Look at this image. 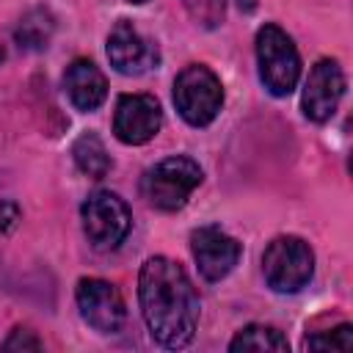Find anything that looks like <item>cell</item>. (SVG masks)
<instances>
[{"instance_id":"6da1fadb","label":"cell","mask_w":353,"mask_h":353,"mask_svg":"<svg viewBox=\"0 0 353 353\" xmlns=\"http://www.w3.org/2000/svg\"><path fill=\"white\" fill-rule=\"evenodd\" d=\"M138 298L154 342L171 350L190 345L199 325V295L179 262L149 256L138 276Z\"/></svg>"},{"instance_id":"7a4b0ae2","label":"cell","mask_w":353,"mask_h":353,"mask_svg":"<svg viewBox=\"0 0 353 353\" xmlns=\"http://www.w3.org/2000/svg\"><path fill=\"white\" fill-rule=\"evenodd\" d=\"M201 165L193 157L174 154L160 163H154L143 179H141V193L143 199L163 210V212H176L188 204L190 193L201 185Z\"/></svg>"},{"instance_id":"3957f363","label":"cell","mask_w":353,"mask_h":353,"mask_svg":"<svg viewBox=\"0 0 353 353\" xmlns=\"http://www.w3.org/2000/svg\"><path fill=\"white\" fill-rule=\"evenodd\" d=\"M174 105L190 127L212 124L223 105V85L218 74L204 63L185 66L174 80Z\"/></svg>"},{"instance_id":"277c9868","label":"cell","mask_w":353,"mask_h":353,"mask_svg":"<svg viewBox=\"0 0 353 353\" xmlns=\"http://www.w3.org/2000/svg\"><path fill=\"white\" fill-rule=\"evenodd\" d=\"M256 63L259 80L273 97H287L298 85L301 55L279 25H262L256 30Z\"/></svg>"},{"instance_id":"5b68a950","label":"cell","mask_w":353,"mask_h":353,"mask_svg":"<svg viewBox=\"0 0 353 353\" xmlns=\"http://www.w3.org/2000/svg\"><path fill=\"white\" fill-rule=\"evenodd\" d=\"M262 273L273 292H298L312 281L314 254L301 237H276L262 254Z\"/></svg>"},{"instance_id":"8992f818","label":"cell","mask_w":353,"mask_h":353,"mask_svg":"<svg viewBox=\"0 0 353 353\" xmlns=\"http://www.w3.org/2000/svg\"><path fill=\"white\" fill-rule=\"evenodd\" d=\"M80 218H83L85 237L97 251L119 248L124 243V237L130 234V229H132L130 207L124 204V199H119L110 190L91 193L80 207Z\"/></svg>"},{"instance_id":"52a82bcc","label":"cell","mask_w":353,"mask_h":353,"mask_svg":"<svg viewBox=\"0 0 353 353\" xmlns=\"http://www.w3.org/2000/svg\"><path fill=\"white\" fill-rule=\"evenodd\" d=\"M77 309L80 317L99 334H116L124 325L127 309H124V298L121 292L105 281V279H80L77 290Z\"/></svg>"},{"instance_id":"ba28073f","label":"cell","mask_w":353,"mask_h":353,"mask_svg":"<svg viewBox=\"0 0 353 353\" xmlns=\"http://www.w3.org/2000/svg\"><path fill=\"white\" fill-rule=\"evenodd\" d=\"M108 61L119 74L138 77L157 66L160 52L152 39H146L130 19H119L108 33Z\"/></svg>"},{"instance_id":"9c48e42d","label":"cell","mask_w":353,"mask_h":353,"mask_svg":"<svg viewBox=\"0 0 353 353\" xmlns=\"http://www.w3.org/2000/svg\"><path fill=\"white\" fill-rule=\"evenodd\" d=\"M163 127L160 102L152 94H124L116 102L113 132L127 146H141L152 141Z\"/></svg>"},{"instance_id":"30bf717a","label":"cell","mask_w":353,"mask_h":353,"mask_svg":"<svg viewBox=\"0 0 353 353\" xmlns=\"http://www.w3.org/2000/svg\"><path fill=\"white\" fill-rule=\"evenodd\" d=\"M345 94V74H342V66L334 61V58H323L312 66L309 77H306V85H303V97H301V108H303V116L309 121H328L336 108H339V99Z\"/></svg>"},{"instance_id":"8fae6325","label":"cell","mask_w":353,"mask_h":353,"mask_svg":"<svg viewBox=\"0 0 353 353\" xmlns=\"http://www.w3.org/2000/svg\"><path fill=\"white\" fill-rule=\"evenodd\" d=\"M190 251L193 259L199 265V273L207 281H221L223 276H229L240 259V243L226 234L218 226H199L190 234Z\"/></svg>"},{"instance_id":"7c38bea8","label":"cell","mask_w":353,"mask_h":353,"mask_svg":"<svg viewBox=\"0 0 353 353\" xmlns=\"http://www.w3.org/2000/svg\"><path fill=\"white\" fill-rule=\"evenodd\" d=\"M63 88H66L69 102L83 113L97 110L108 97V80L99 72V66L88 58H77L66 66Z\"/></svg>"},{"instance_id":"4fadbf2b","label":"cell","mask_w":353,"mask_h":353,"mask_svg":"<svg viewBox=\"0 0 353 353\" xmlns=\"http://www.w3.org/2000/svg\"><path fill=\"white\" fill-rule=\"evenodd\" d=\"M52 33H55V19H52V14H50L47 8H33V11H28V14L19 19V25H17V30H14V41H17L22 50H44V47L50 44Z\"/></svg>"},{"instance_id":"5bb4252c","label":"cell","mask_w":353,"mask_h":353,"mask_svg":"<svg viewBox=\"0 0 353 353\" xmlns=\"http://www.w3.org/2000/svg\"><path fill=\"white\" fill-rule=\"evenodd\" d=\"M72 157L77 163V168L85 174V176H94V179H102L108 171H110V154L105 149V143L99 141V135L94 132H85L74 141L72 146Z\"/></svg>"},{"instance_id":"9a60e30c","label":"cell","mask_w":353,"mask_h":353,"mask_svg":"<svg viewBox=\"0 0 353 353\" xmlns=\"http://www.w3.org/2000/svg\"><path fill=\"white\" fill-rule=\"evenodd\" d=\"M229 350H234V353L237 350H281V353H287L290 350V342H287V336L279 328L254 323V325H245L229 342Z\"/></svg>"},{"instance_id":"2e32d148","label":"cell","mask_w":353,"mask_h":353,"mask_svg":"<svg viewBox=\"0 0 353 353\" xmlns=\"http://www.w3.org/2000/svg\"><path fill=\"white\" fill-rule=\"evenodd\" d=\"M306 350H350L353 347V328L347 323L331 328V331H320V334H312L306 336L303 342Z\"/></svg>"},{"instance_id":"e0dca14e","label":"cell","mask_w":353,"mask_h":353,"mask_svg":"<svg viewBox=\"0 0 353 353\" xmlns=\"http://www.w3.org/2000/svg\"><path fill=\"white\" fill-rule=\"evenodd\" d=\"M185 8L204 28H215L223 19V0H185Z\"/></svg>"},{"instance_id":"ac0fdd59","label":"cell","mask_w":353,"mask_h":353,"mask_svg":"<svg viewBox=\"0 0 353 353\" xmlns=\"http://www.w3.org/2000/svg\"><path fill=\"white\" fill-rule=\"evenodd\" d=\"M3 350H41V342L33 336V331L14 328L11 336L3 342Z\"/></svg>"},{"instance_id":"d6986e66","label":"cell","mask_w":353,"mask_h":353,"mask_svg":"<svg viewBox=\"0 0 353 353\" xmlns=\"http://www.w3.org/2000/svg\"><path fill=\"white\" fill-rule=\"evenodd\" d=\"M19 221V210L14 201H0V232L14 229V223Z\"/></svg>"},{"instance_id":"ffe728a7","label":"cell","mask_w":353,"mask_h":353,"mask_svg":"<svg viewBox=\"0 0 353 353\" xmlns=\"http://www.w3.org/2000/svg\"><path fill=\"white\" fill-rule=\"evenodd\" d=\"M234 6H237L240 11H245V14H251V11L256 8V0H234Z\"/></svg>"},{"instance_id":"44dd1931","label":"cell","mask_w":353,"mask_h":353,"mask_svg":"<svg viewBox=\"0 0 353 353\" xmlns=\"http://www.w3.org/2000/svg\"><path fill=\"white\" fill-rule=\"evenodd\" d=\"M127 3H138V6H141V3H146V0H127Z\"/></svg>"}]
</instances>
